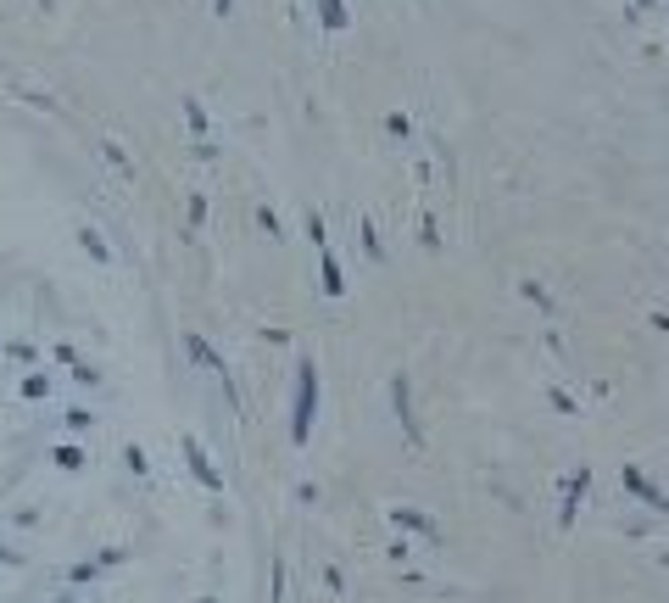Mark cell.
<instances>
[{
  "instance_id": "1",
  "label": "cell",
  "mask_w": 669,
  "mask_h": 603,
  "mask_svg": "<svg viewBox=\"0 0 669 603\" xmlns=\"http://www.w3.org/2000/svg\"><path fill=\"white\" fill-rule=\"evenodd\" d=\"M312 413H318V369L302 363V380H296V413H290V436H296V442H307Z\"/></svg>"
},
{
  "instance_id": "2",
  "label": "cell",
  "mask_w": 669,
  "mask_h": 603,
  "mask_svg": "<svg viewBox=\"0 0 669 603\" xmlns=\"http://www.w3.org/2000/svg\"><path fill=\"white\" fill-rule=\"evenodd\" d=\"M184 452H190V469H196V481H201L206 492H223V475H218L213 464H206V452H201V442H196V436H184Z\"/></svg>"
},
{
  "instance_id": "3",
  "label": "cell",
  "mask_w": 669,
  "mask_h": 603,
  "mask_svg": "<svg viewBox=\"0 0 669 603\" xmlns=\"http://www.w3.org/2000/svg\"><path fill=\"white\" fill-rule=\"evenodd\" d=\"M190 352H196V358H201L206 369H213V374H223V358H218V352H213V346H206L201 336H190Z\"/></svg>"
},
{
  "instance_id": "4",
  "label": "cell",
  "mask_w": 669,
  "mask_h": 603,
  "mask_svg": "<svg viewBox=\"0 0 669 603\" xmlns=\"http://www.w3.org/2000/svg\"><path fill=\"white\" fill-rule=\"evenodd\" d=\"M318 6H324V23L329 29H346V6H341V0H318Z\"/></svg>"
},
{
  "instance_id": "5",
  "label": "cell",
  "mask_w": 669,
  "mask_h": 603,
  "mask_svg": "<svg viewBox=\"0 0 669 603\" xmlns=\"http://www.w3.org/2000/svg\"><path fill=\"white\" fill-rule=\"evenodd\" d=\"M51 459H56L61 469H78V464H84V452H78V447H56V452H51Z\"/></svg>"
}]
</instances>
